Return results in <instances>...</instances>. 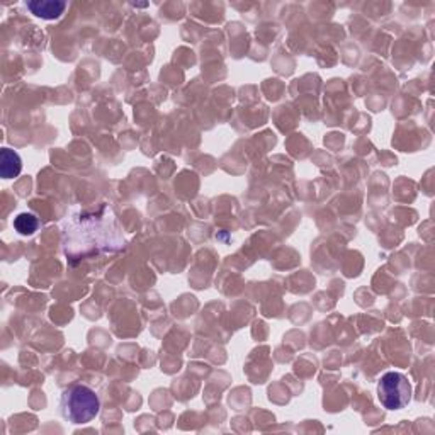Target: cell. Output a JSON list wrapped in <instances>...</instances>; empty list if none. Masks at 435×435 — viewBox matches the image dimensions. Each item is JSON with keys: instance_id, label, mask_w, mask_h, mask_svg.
I'll return each instance as SVG.
<instances>
[{"instance_id": "obj_1", "label": "cell", "mask_w": 435, "mask_h": 435, "mask_svg": "<svg viewBox=\"0 0 435 435\" xmlns=\"http://www.w3.org/2000/svg\"><path fill=\"white\" fill-rule=\"evenodd\" d=\"M60 413L72 425H85L101 413V399L92 388L73 384L61 395Z\"/></svg>"}, {"instance_id": "obj_2", "label": "cell", "mask_w": 435, "mask_h": 435, "mask_svg": "<svg viewBox=\"0 0 435 435\" xmlns=\"http://www.w3.org/2000/svg\"><path fill=\"white\" fill-rule=\"evenodd\" d=\"M378 399L386 410L405 408L411 399V384L401 372H386L378 383Z\"/></svg>"}, {"instance_id": "obj_3", "label": "cell", "mask_w": 435, "mask_h": 435, "mask_svg": "<svg viewBox=\"0 0 435 435\" xmlns=\"http://www.w3.org/2000/svg\"><path fill=\"white\" fill-rule=\"evenodd\" d=\"M26 6L36 17L46 19V21L58 19L66 9V2H58V0H33V2H26Z\"/></svg>"}, {"instance_id": "obj_4", "label": "cell", "mask_w": 435, "mask_h": 435, "mask_svg": "<svg viewBox=\"0 0 435 435\" xmlns=\"http://www.w3.org/2000/svg\"><path fill=\"white\" fill-rule=\"evenodd\" d=\"M22 170L21 156L15 154L10 148H2L0 150V174L3 179L17 177Z\"/></svg>"}, {"instance_id": "obj_5", "label": "cell", "mask_w": 435, "mask_h": 435, "mask_svg": "<svg viewBox=\"0 0 435 435\" xmlns=\"http://www.w3.org/2000/svg\"><path fill=\"white\" fill-rule=\"evenodd\" d=\"M14 228L19 235H33L39 228V221L34 214L21 213L14 219Z\"/></svg>"}]
</instances>
